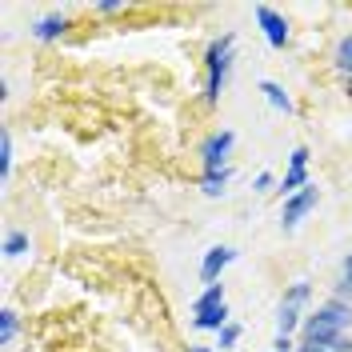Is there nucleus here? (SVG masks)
Segmentation results:
<instances>
[{
  "label": "nucleus",
  "instance_id": "nucleus-1",
  "mask_svg": "<svg viewBox=\"0 0 352 352\" xmlns=\"http://www.w3.org/2000/svg\"><path fill=\"white\" fill-rule=\"evenodd\" d=\"M349 329H352V305L336 300V296L324 300V305L316 308L312 316H305V324H300L305 344H320V349H332V340L344 336Z\"/></svg>",
  "mask_w": 352,
  "mask_h": 352
},
{
  "label": "nucleus",
  "instance_id": "nucleus-2",
  "mask_svg": "<svg viewBox=\"0 0 352 352\" xmlns=\"http://www.w3.org/2000/svg\"><path fill=\"white\" fill-rule=\"evenodd\" d=\"M232 48L236 41L232 36H220V41L208 44V52H204V100L208 104H217L224 85H228V72H232Z\"/></svg>",
  "mask_w": 352,
  "mask_h": 352
},
{
  "label": "nucleus",
  "instance_id": "nucleus-3",
  "mask_svg": "<svg viewBox=\"0 0 352 352\" xmlns=\"http://www.w3.org/2000/svg\"><path fill=\"white\" fill-rule=\"evenodd\" d=\"M232 144H236V136L228 129L212 132L204 144H200V160H204V173H224L228 168V156H232Z\"/></svg>",
  "mask_w": 352,
  "mask_h": 352
},
{
  "label": "nucleus",
  "instance_id": "nucleus-4",
  "mask_svg": "<svg viewBox=\"0 0 352 352\" xmlns=\"http://www.w3.org/2000/svg\"><path fill=\"white\" fill-rule=\"evenodd\" d=\"M316 200H320V188H316V184H308L305 192L288 197L285 208H280V228H285V232H292V228H296V224H300L312 208H316Z\"/></svg>",
  "mask_w": 352,
  "mask_h": 352
},
{
  "label": "nucleus",
  "instance_id": "nucleus-5",
  "mask_svg": "<svg viewBox=\"0 0 352 352\" xmlns=\"http://www.w3.org/2000/svg\"><path fill=\"white\" fill-rule=\"evenodd\" d=\"M308 184V148L300 144V148H292V156H288V173H285V180H280V197H296V192H305Z\"/></svg>",
  "mask_w": 352,
  "mask_h": 352
},
{
  "label": "nucleus",
  "instance_id": "nucleus-6",
  "mask_svg": "<svg viewBox=\"0 0 352 352\" xmlns=\"http://www.w3.org/2000/svg\"><path fill=\"white\" fill-rule=\"evenodd\" d=\"M232 261H236V248H232V244H217V248H208L204 261H200V280H204V285H220V272H224Z\"/></svg>",
  "mask_w": 352,
  "mask_h": 352
},
{
  "label": "nucleus",
  "instance_id": "nucleus-7",
  "mask_svg": "<svg viewBox=\"0 0 352 352\" xmlns=\"http://www.w3.org/2000/svg\"><path fill=\"white\" fill-rule=\"evenodd\" d=\"M256 24L264 28V41L272 44V48H285V44H288V21L276 12V8L256 4Z\"/></svg>",
  "mask_w": 352,
  "mask_h": 352
},
{
  "label": "nucleus",
  "instance_id": "nucleus-8",
  "mask_svg": "<svg viewBox=\"0 0 352 352\" xmlns=\"http://www.w3.org/2000/svg\"><path fill=\"white\" fill-rule=\"evenodd\" d=\"M300 300H280V316H276V329H280V336H292V332L300 329V324H305V316H300Z\"/></svg>",
  "mask_w": 352,
  "mask_h": 352
},
{
  "label": "nucleus",
  "instance_id": "nucleus-9",
  "mask_svg": "<svg viewBox=\"0 0 352 352\" xmlns=\"http://www.w3.org/2000/svg\"><path fill=\"white\" fill-rule=\"evenodd\" d=\"M65 32H68V16H41V21L32 24L36 41H60Z\"/></svg>",
  "mask_w": 352,
  "mask_h": 352
},
{
  "label": "nucleus",
  "instance_id": "nucleus-10",
  "mask_svg": "<svg viewBox=\"0 0 352 352\" xmlns=\"http://www.w3.org/2000/svg\"><path fill=\"white\" fill-rule=\"evenodd\" d=\"M224 324H232L228 320V305H217L208 312H200V316H192V329H200V332H220Z\"/></svg>",
  "mask_w": 352,
  "mask_h": 352
},
{
  "label": "nucleus",
  "instance_id": "nucleus-11",
  "mask_svg": "<svg viewBox=\"0 0 352 352\" xmlns=\"http://www.w3.org/2000/svg\"><path fill=\"white\" fill-rule=\"evenodd\" d=\"M261 92H264V100H268L276 112H292V100H288V92L276 85V80H261Z\"/></svg>",
  "mask_w": 352,
  "mask_h": 352
},
{
  "label": "nucleus",
  "instance_id": "nucleus-12",
  "mask_svg": "<svg viewBox=\"0 0 352 352\" xmlns=\"http://www.w3.org/2000/svg\"><path fill=\"white\" fill-rule=\"evenodd\" d=\"M217 305H224V285H208L192 300V316H200V312H208V308H217Z\"/></svg>",
  "mask_w": 352,
  "mask_h": 352
},
{
  "label": "nucleus",
  "instance_id": "nucleus-13",
  "mask_svg": "<svg viewBox=\"0 0 352 352\" xmlns=\"http://www.w3.org/2000/svg\"><path fill=\"white\" fill-rule=\"evenodd\" d=\"M232 180V168H224V173H204V180H200V192L204 197H224V184Z\"/></svg>",
  "mask_w": 352,
  "mask_h": 352
},
{
  "label": "nucleus",
  "instance_id": "nucleus-14",
  "mask_svg": "<svg viewBox=\"0 0 352 352\" xmlns=\"http://www.w3.org/2000/svg\"><path fill=\"white\" fill-rule=\"evenodd\" d=\"M16 329H21L16 312H12V308H4V312H0V344H12V336H16Z\"/></svg>",
  "mask_w": 352,
  "mask_h": 352
},
{
  "label": "nucleus",
  "instance_id": "nucleus-15",
  "mask_svg": "<svg viewBox=\"0 0 352 352\" xmlns=\"http://www.w3.org/2000/svg\"><path fill=\"white\" fill-rule=\"evenodd\" d=\"M28 252V232H8L4 236V256H24Z\"/></svg>",
  "mask_w": 352,
  "mask_h": 352
},
{
  "label": "nucleus",
  "instance_id": "nucleus-16",
  "mask_svg": "<svg viewBox=\"0 0 352 352\" xmlns=\"http://www.w3.org/2000/svg\"><path fill=\"white\" fill-rule=\"evenodd\" d=\"M336 68L352 76V36H344V41L336 44Z\"/></svg>",
  "mask_w": 352,
  "mask_h": 352
},
{
  "label": "nucleus",
  "instance_id": "nucleus-17",
  "mask_svg": "<svg viewBox=\"0 0 352 352\" xmlns=\"http://www.w3.org/2000/svg\"><path fill=\"white\" fill-rule=\"evenodd\" d=\"M8 173H12V136L4 132V136H0V176L8 180Z\"/></svg>",
  "mask_w": 352,
  "mask_h": 352
},
{
  "label": "nucleus",
  "instance_id": "nucleus-18",
  "mask_svg": "<svg viewBox=\"0 0 352 352\" xmlns=\"http://www.w3.org/2000/svg\"><path fill=\"white\" fill-rule=\"evenodd\" d=\"M217 336H220V344H217V349H232V344L241 340V324H224V329H220Z\"/></svg>",
  "mask_w": 352,
  "mask_h": 352
},
{
  "label": "nucleus",
  "instance_id": "nucleus-19",
  "mask_svg": "<svg viewBox=\"0 0 352 352\" xmlns=\"http://www.w3.org/2000/svg\"><path fill=\"white\" fill-rule=\"evenodd\" d=\"M336 300L352 305V276H344V280H340V288H336Z\"/></svg>",
  "mask_w": 352,
  "mask_h": 352
},
{
  "label": "nucleus",
  "instance_id": "nucleus-20",
  "mask_svg": "<svg viewBox=\"0 0 352 352\" xmlns=\"http://www.w3.org/2000/svg\"><path fill=\"white\" fill-rule=\"evenodd\" d=\"M252 188H256V192H268V188H272V173H256Z\"/></svg>",
  "mask_w": 352,
  "mask_h": 352
},
{
  "label": "nucleus",
  "instance_id": "nucleus-21",
  "mask_svg": "<svg viewBox=\"0 0 352 352\" xmlns=\"http://www.w3.org/2000/svg\"><path fill=\"white\" fill-rule=\"evenodd\" d=\"M276 352H296V344H292V336H276V344H272Z\"/></svg>",
  "mask_w": 352,
  "mask_h": 352
},
{
  "label": "nucleus",
  "instance_id": "nucleus-22",
  "mask_svg": "<svg viewBox=\"0 0 352 352\" xmlns=\"http://www.w3.org/2000/svg\"><path fill=\"white\" fill-rule=\"evenodd\" d=\"M96 8H100V12H120V8H124V4H120V0H100V4H96Z\"/></svg>",
  "mask_w": 352,
  "mask_h": 352
},
{
  "label": "nucleus",
  "instance_id": "nucleus-23",
  "mask_svg": "<svg viewBox=\"0 0 352 352\" xmlns=\"http://www.w3.org/2000/svg\"><path fill=\"white\" fill-rule=\"evenodd\" d=\"M296 352H329V349H320V344H300Z\"/></svg>",
  "mask_w": 352,
  "mask_h": 352
},
{
  "label": "nucleus",
  "instance_id": "nucleus-24",
  "mask_svg": "<svg viewBox=\"0 0 352 352\" xmlns=\"http://www.w3.org/2000/svg\"><path fill=\"white\" fill-rule=\"evenodd\" d=\"M344 276H352V252L344 256Z\"/></svg>",
  "mask_w": 352,
  "mask_h": 352
},
{
  "label": "nucleus",
  "instance_id": "nucleus-25",
  "mask_svg": "<svg viewBox=\"0 0 352 352\" xmlns=\"http://www.w3.org/2000/svg\"><path fill=\"white\" fill-rule=\"evenodd\" d=\"M188 352H217V349H188Z\"/></svg>",
  "mask_w": 352,
  "mask_h": 352
},
{
  "label": "nucleus",
  "instance_id": "nucleus-26",
  "mask_svg": "<svg viewBox=\"0 0 352 352\" xmlns=\"http://www.w3.org/2000/svg\"><path fill=\"white\" fill-rule=\"evenodd\" d=\"M349 96H352V76H349Z\"/></svg>",
  "mask_w": 352,
  "mask_h": 352
}]
</instances>
